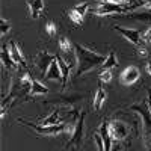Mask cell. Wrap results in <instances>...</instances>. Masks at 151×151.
<instances>
[{
    "instance_id": "obj_1",
    "label": "cell",
    "mask_w": 151,
    "mask_h": 151,
    "mask_svg": "<svg viewBox=\"0 0 151 151\" xmlns=\"http://www.w3.org/2000/svg\"><path fill=\"white\" fill-rule=\"evenodd\" d=\"M74 53H76V65H77V70H76L77 77L95 70L97 67H101L107 58L82 44H74Z\"/></svg>"
},
{
    "instance_id": "obj_2",
    "label": "cell",
    "mask_w": 151,
    "mask_h": 151,
    "mask_svg": "<svg viewBox=\"0 0 151 151\" xmlns=\"http://www.w3.org/2000/svg\"><path fill=\"white\" fill-rule=\"evenodd\" d=\"M18 121L29 127L32 132H35L38 136H58L60 133H70L73 134L74 130V124H56V125H41V124H35L30 121H26L23 118H18Z\"/></svg>"
},
{
    "instance_id": "obj_3",
    "label": "cell",
    "mask_w": 151,
    "mask_h": 151,
    "mask_svg": "<svg viewBox=\"0 0 151 151\" xmlns=\"http://www.w3.org/2000/svg\"><path fill=\"white\" fill-rule=\"evenodd\" d=\"M98 6L94 9V15L97 17H106L112 14H124L127 15V5H116V3H110L104 2V0H97Z\"/></svg>"
},
{
    "instance_id": "obj_4",
    "label": "cell",
    "mask_w": 151,
    "mask_h": 151,
    "mask_svg": "<svg viewBox=\"0 0 151 151\" xmlns=\"http://www.w3.org/2000/svg\"><path fill=\"white\" fill-rule=\"evenodd\" d=\"M115 32H118L119 35H122L125 40L130 44H133L134 47L142 45V40H141V30L137 29H127V27H121V26H113L112 27Z\"/></svg>"
},
{
    "instance_id": "obj_5",
    "label": "cell",
    "mask_w": 151,
    "mask_h": 151,
    "mask_svg": "<svg viewBox=\"0 0 151 151\" xmlns=\"http://www.w3.org/2000/svg\"><path fill=\"white\" fill-rule=\"evenodd\" d=\"M88 9H89V3H79V5H76L73 9H70L67 12V15L74 24L82 26L83 21H85V15H86Z\"/></svg>"
},
{
    "instance_id": "obj_6",
    "label": "cell",
    "mask_w": 151,
    "mask_h": 151,
    "mask_svg": "<svg viewBox=\"0 0 151 151\" xmlns=\"http://www.w3.org/2000/svg\"><path fill=\"white\" fill-rule=\"evenodd\" d=\"M109 133H110L113 141H122V139L127 137L129 129H127V125H125L124 122L113 119V121L109 122Z\"/></svg>"
},
{
    "instance_id": "obj_7",
    "label": "cell",
    "mask_w": 151,
    "mask_h": 151,
    "mask_svg": "<svg viewBox=\"0 0 151 151\" xmlns=\"http://www.w3.org/2000/svg\"><path fill=\"white\" fill-rule=\"evenodd\" d=\"M85 118H86V112H80V118L77 119V122L74 124V130H73V134H71V139L70 142L67 144L68 147L70 145H80L82 139H83V127H85Z\"/></svg>"
},
{
    "instance_id": "obj_8",
    "label": "cell",
    "mask_w": 151,
    "mask_h": 151,
    "mask_svg": "<svg viewBox=\"0 0 151 151\" xmlns=\"http://www.w3.org/2000/svg\"><path fill=\"white\" fill-rule=\"evenodd\" d=\"M56 59V55H50L48 52H40L36 56H35V64L36 67L41 70L42 76L45 77V74L50 68V65H52V62Z\"/></svg>"
},
{
    "instance_id": "obj_9",
    "label": "cell",
    "mask_w": 151,
    "mask_h": 151,
    "mask_svg": "<svg viewBox=\"0 0 151 151\" xmlns=\"http://www.w3.org/2000/svg\"><path fill=\"white\" fill-rule=\"evenodd\" d=\"M137 79H139V70H137V67H133V65H129L119 76V82L124 86H130L136 83Z\"/></svg>"
},
{
    "instance_id": "obj_10",
    "label": "cell",
    "mask_w": 151,
    "mask_h": 151,
    "mask_svg": "<svg viewBox=\"0 0 151 151\" xmlns=\"http://www.w3.org/2000/svg\"><path fill=\"white\" fill-rule=\"evenodd\" d=\"M8 47H9L11 56H12V59H14V62L17 64V67H18V68H26L27 64H26V59H24V55H23V52H21L20 45H18L14 40H11Z\"/></svg>"
},
{
    "instance_id": "obj_11",
    "label": "cell",
    "mask_w": 151,
    "mask_h": 151,
    "mask_svg": "<svg viewBox=\"0 0 151 151\" xmlns=\"http://www.w3.org/2000/svg\"><path fill=\"white\" fill-rule=\"evenodd\" d=\"M26 2H27V8H29V12H30V17L33 20L40 18L41 14H42V11H44V8H45L44 0H26Z\"/></svg>"
},
{
    "instance_id": "obj_12",
    "label": "cell",
    "mask_w": 151,
    "mask_h": 151,
    "mask_svg": "<svg viewBox=\"0 0 151 151\" xmlns=\"http://www.w3.org/2000/svg\"><path fill=\"white\" fill-rule=\"evenodd\" d=\"M106 91L103 89L101 86H97V91H95V95H94V101H92V107L95 112H100L106 101Z\"/></svg>"
},
{
    "instance_id": "obj_13",
    "label": "cell",
    "mask_w": 151,
    "mask_h": 151,
    "mask_svg": "<svg viewBox=\"0 0 151 151\" xmlns=\"http://www.w3.org/2000/svg\"><path fill=\"white\" fill-rule=\"evenodd\" d=\"M45 79H50V80H58L62 83V71H60V67H59V62L58 59H55L50 65L47 74H45Z\"/></svg>"
},
{
    "instance_id": "obj_14",
    "label": "cell",
    "mask_w": 151,
    "mask_h": 151,
    "mask_svg": "<svg viewBox=\"0 0 151 151\" xmlns=\"http://www.w3.org/2000/svg\"><path fill=\"white\" fill-rule=\"evenodd\" d=\"M56 59L59 62V67H60V71H62V88H65L67 82L70 79V71L73 68V64H67V62L60 58V55H56Z\"/></svg>"
},
{
    "instance_id": "obj_15",
    "label": "cell",
    "mask_w": 151,
    "mask_h": 151,
    "mask_svg": "<svg viewBox=\"0 0 151 151\" xmlns=\"http://www.w3.org/2000/svg\"><path fill=\"white\" fill-rule=\"evenodd\" d=\"M2 64L6 70H17V64L14 62V59H12L11 56V52H9V47L6 45H2Z\"/></svg>"
},
{
    "instance_id": "obj_16",
    "label": "cell",
    "mask_w": 151,
    "mask_h": 151,
    "mask_svg": "<svg viewBox=\"0 0 151 151\" xmlns=\"http://www.w3.org/2000/svg\"><path fill=\"white\" fill-rule=\"evenodd\" d=\"M115 67H118V58H116V53L113 50H110L106 60H104V64L101 65V70H112Z\"/></svg>"
},
{
    "instance_id": "obj_17",
    "label": "cell",
    "mask_w": 151,
    "mask_h": 151,
    "mask_svg": "<svg viewBox=\"0 0 151 151\" xmlns=\"http://www.w3.org/2000/svg\"><path fill=\"white\" fill-rule=\"evenodd\" d=\"M48 92V88L47 86H44L40 80H35L33 79V83H32V88H30V95H44V94H47Z\"/></svg>"
},
{
    "instance_id": "obj_18",
    "label": "cell",
    "mask_w": 151,
    "mask_h": 151,
    "mask_svg": "<svg viewBox=\"0 0 151 151\" xmlns=\"http://www.w3.org/2000/svg\"><path fill=\"white\" fill-rule=\"evenodd\" d=\"M59 119H60V116H59V110L56 109V110H53L52 113H50L48 116H45L40 124H41V125H56V124H59Z\"/></svg>"
},
{
    "instance_id": "obj_19",
    "label": "cell",
    "mask_w": 151,
    "mask_h": 151,
    "mask_svg": "<svg viewBox=\"0 0 151 151\" xmlns=\"http://www.w3.org/2000/svg\"><path fill=\"white\" fill-rule=\"evenodd\" d=\"M58 45L60 48V52H64V53H71V50H73V44L67 36H60L58 41Z\"/></svg>"
},
{
    "instance_id": "obj_20",
    "label": "cell",
    "mask_w": 151,
    "mask_h": 151,
    "mask_svg": "<svg viewBox=\"0 0 151 151\" xmlns=\"http://www.w3.org/2000/svg\"><path fill=\"white\" fill-rule=\"evenodd\" d=\"M125 17L137 20V21H151V9H147L144 12H137V14H130V15H125Z\"/></svg>"
},
{
    "instance_id": "obj_21",
    "label": "cell",
    "mask_w": 151,
    "mask_h": 151,
    "mask_svg": "<svg viewBox=\"0 0 151 151\" xmlns=\"http://www.w3.org/2000/svg\"><path fill=\"white\" fill-rule=\"evenodd\" d=\"M141 40H142L144 45L151 44V26H147L144 30H141Z\"/></svg>"
},
{
    "instance_id": "obj_22",
    "label": "cell",
    "mask_w": 151,
    "mask_h": 151,
    "mask_svg": "<svg viewBox=\"0 0 151 151\" xmlns=\"http://www.w3.org/2000/svg\"><path fill=\"white\" fill-rule=\"evenodd\" d=\"M137 8H144V9H151V0H139V3L134 5H127V9H137Z\"/></svg>"
},
{
    "instance_id": "obj_23",
    "label": "cell",
    "mask_w": 151,
    "mask_h": 151,
    "mask_svg": "<svg viewBox=\"0 0 151 151\" xmlns=\"http://www.w3.org/2000/svg\"><path fill=\"white\" fill-rule=\"evenodd\" d=\"M45 32L50 38H55L58 35V27H56V24L53 21H47L45 23Z\"/></svg>"
},
{
    "instance_id": "obj_24",
    "label": "cell",
    "mask_w": 151,
    "mask_h": 151,
    "mask_svg": "<svg viewBox=\"0 0 151 151\" xmlns=\"http://www.w3.org/2000/svg\"><path fill=\"white\" fill-rule=\"evenodd\" d=\"M98 79L101 83H109L112 80V70H101V73L98 74Z\"/></svg>"
},
{
    "instance_id": "obj_25",
    "label": "cell",
    "mask_w": 151,
    "mask_h": 151,
    "mask_svg": "<svg viewBox=\"0 0 151 151\" xmlns=\"http://www.w3.org/2000/svg\"><path fill=\"white\" fill-rule=\"evenodd\" d=\"M94 141L97 144V150L98 151H104V141L100 133H94Z\"/></svg>"
},
{
    "instance_id": "obj_26",
    "label": "cell",
    "mask_w": 151,
    "mask_h": 151,
    "mask_svg": "<svg viewBox=\"0 0 151 151\" xmlns=\"http://www.w3.org/2000/svg\"><path fill=\"white\" fill-rule=\"evenodd\" d=\"M9 29H11V23H9L6 18H2V30H0V35L5 36V35L9 32Z\"/></svg>"
},
{
    "instance_id": "obj_27",
    "label": "cell",
    "mask_w": 151,
    "mask_h": 151,
    "mask_svg": "<svg viewBox=\"0 0 151 151\" xmlns=\"http://www.w3.org/2000/svg\"><path fill=\"white\" fill-rule=\"evenodd\" d=\"M142 136H144V144H145V147L151 151V132L142 133Z\"/></svg>"
},
{
    "instance_id": "obj_28",
    "label": "cell",
    "mask_w": 151,
    "mask_h": 151,
    "mask_svg": "<svg viewBox=\"0 0 151 151\" xmlns=\"http://www.w3.org/2000/svg\"><path fill=\"white\" fill-rule=\"evenodd\" d=\"M136 52H137V55H139L141 58H147L148 56V50H147V47L144 44L139 45V47H136Z\"/></svg>"
},
{
    "instance_id": "obj_29",
    "label": "cell",
    "mask_w": 151,
    "mask_h": 151,
    "mask_svg": "<svg viewBox=\"0 0 151 151\" xmlns=\"http://www.w3.org/2000/svg\"><path fill=\"white\" fill-rule=\"evenodd\" d=\"M104 2H110V3H116V5H129L132 0H104Z\"/></svg>"
},
{
    "instance_id": "obj_30",
    "label": "cell",
    "mask_w": 151,
    "mask_h": 151,
    "mask_svg": "<svg viewBox=\"0 0 151 151\" xmlns=\"http://www.w3.org/2000/svg\"><path fill=\"white\" fill-rule=\"evenodd\" d=\"M147 103H148V107H150V112H151V91H148V98H147Z\"/></svg>"
},
{
    "instance_id": "obj_31",
    "label": "cell",
    "mask_w": 151,
    "mask_h": 151,
    "mask_svg": "<svg viewBox=\"0 0 151 151\" xmlns=\"http://www.w3.org/2000/svg\"><path fill=\"white\" fill-rule=\"evenodd\" d=\"M147 73L151 76V60H148V62H147Z\"/></svg>"
},
{
    "instance_id": "obj_32",
    "label": "cell",
    "mask_w": 151,
    "mask_h": 151,
    "mask_svg": "<svg viewBox=\"0 0 151 151\" xmlns=\"http://www.w3.org/2000/svg\"><path fill=\"white\" fill-rule=\"evenodd\" d=\"M112 151H121V147H119V145H113Z\"/></svg>"
},
{
    "instance_id": "obj_33",
    "label": "cell",
    "mask_w": 151,
    "mask_h": 151,
    "mask_svg": "<svg viewBox=\"0 0 151 151\" xmlns=\"http://www.w3.org/2000/svg\"><path fill=\"white\" fill-rule=\"evenodd\" d=\"M73 151H77V150H73Z\"/></svg>"
}]
</instances>
